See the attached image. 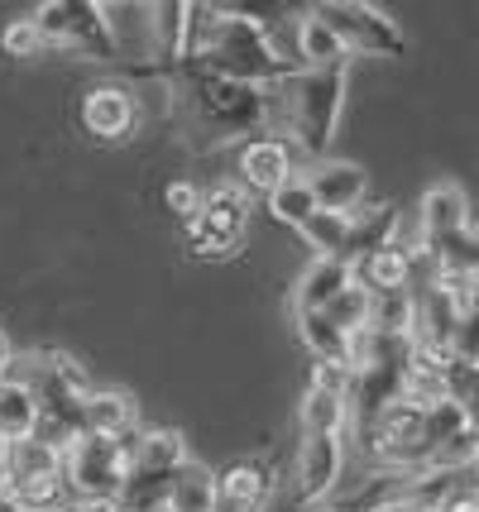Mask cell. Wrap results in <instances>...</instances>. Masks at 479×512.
I'll return each mask as SVG.
<instances>
[{"instance_id": "2e32d148", "label": "cell", "mask_w": 479, "mask_h": 512, "mask_svg": "<svg viewBox=\"0 0 479 512\" xmlns=\"http://www.w3.org/2000/svg\"><path fill=\"white\" fill-rule=\"evenodd\" d=\"M355 283V268L345 264V259H317V264L307 268L302 278H297L293 288V316L302 312H326L345 288Z\"/></svg>"}, {"instance_id": "52a82bcc", "label": "cell", "mask_w": 479, "mask_h": 512, "mask_svg": "<svg viewBox=\"0 0 479 512\" xmlns=\"http://www.w3.org/2000/svg\"><path fill=\"white\" fill-rule=\"evenodd\" d=\"M360 446L374 465L384 469H417L432 465V436H427V407H412V402H393L379 412V422L360 436Z\"/></svg>"}, {"instance_id": "8d00e7d4", "label": "cell", "mask_w": 479, "mask_h": 512, "mask_svg": "<svg viewBox=\"0 0 479 512\" xmlns=\"http://www.w3.org/2000/svg\"><path fill=\"white\" fill-rule=\"evenodd\" d=\"M5 450H10V441L0 436V479H5Z\"/></svg>"}, {"instance_id": "74e56055", "label": "cell", "mask_w": 479, "mask_h": 512, "mask_svg": "<svg viewBox=\"0 0 479 512\" xmlns=\"http://www.w3.org/2000/svg\"><path fill=\"white\" fill-rule=\"evenodd\" d=\"M475 278H479V235H475Z\"/></svg>"}, {"instance_id": "5b68a950", "label": "cell", "mask_w": 479, "mask_h": 512, "mask_svg": "<svg viewBox=\"0 0 479 512\" xmlns=\"http://www.w3.org/2000/svg\"><path fill=\"white\" fill-rule=\"evenodd\" d=\"M34 24H39V34L48 39V48H72V53H87L96 63L120 58L111 20L92 0H48V5L34 10Z\"/></svg>"}, {"instance_id": "d6a6232c", "label": "cell", "mask_w": 479, "mask_h": 512, "mask_svg": "<svg viewBox=\"0 0 479 512\" xmlns=\"http://www.w3.org/2000/svg\"><path fill=\"white\" fill-rule=\"evenodd\" d=\"M436 512H479V479H475V469L460 479L456 489L446 493V503H441Z\"/></svg>"}, {"instance_id": "30bf717a", "label": "cell", "mask_w": 479, "mask_h": 512, "mask_svg": "<svg viewBox=\"0 0 479 512\" xmlns=\"http://www.w3.org/2000/svg\"><path fill=\"white\" fill-rule=\"evenodd\" d=\"M341 436L345 431H302L297 446V503L317 508L341 479Z\"/></svg>"}, {"instance_id": "4fadbf2b", "label": "cell", "mask_w": 479, "mask_h": 512, "mask_svg": "<svg viewBox=\"0 0 479 512\" xmlns=\"http://www.w3.org/2000/svg\"><path fill=\"white\" fill-rule=\"evenodd\" d=\"M274 484V460H235L216 474V512H264Z\"/></svg>"}, {"instance_id": "7c38bea8", "label": "cell", "mask_w": 479, "mask_h": 512, "mask_svg": "<svg viewBox=\"0 0 479 512\" xmlns=\"http://www.w3.org/2000/svg\"><path fill=\"white\" fill-rule=\"evenodd\" d=\"M235 173H240V187L250 192V197H274L283 182L293 178V149L274 139V134H254L240 144V163H235Z\"/></svg>"}, {"instance_id": "d590c367", "label": "cell", "mask_w": 479, "mask_h": 512, "mask_svg": "<svg viewBox=\"0 0 479 512\" xmlns=\"http://www.w3.org/2000/svg\"><path fill=\"white\" fill-rule=\"evenodd\" d=\"M5 369H10V345H5V335H0V379H5Z\"/></svg>"}, {"instance_id": "8fae6325", "label": "cell", "mask_w": 479, "mask_h": 512, "mask_svg": "<svg viewBox=\"0 0 479 512\" xmlns=\"http://www.w3.org/2000/svg\"><path fill=\"white\" fill-rule=\"evenodd\" d=\"M139 125V101L130 87H115V82H101L82 96V130L92 134L96 144H120L130 139Z\"/></svg>"}, {"instance_id": "836d02e7", "label": "cell", "mask_w": 479, "mask_h": 512, "mask_svg": "<svg viewBox=\"0 0 479 512\" xmlns=\"http://www.w3.org/2000/svg\"><path fill=\"white\" fill-rule=\"evenodd\" d=\"M72 508L77 512H130L120 498H72Z\"/></svg>"}, {"instance_id": "1f68e13d", "label": "cell", "mask_w": 479, "mask_h": 512, "mask_svg": "<svg viewBox=\"0 0 479 512\" xmlns=\"http://www.w3.org/2000/svg\"><path fill=\"white\" fill-rule=\"evenodd\" d=\"M451 355L465 359V364H479V312H465L456 326V340H451Z\"/></svg>"}, {"instance_id": "603a6c76", "label": "cell", "mask_w": 479, "mask_h": 512, "mask_svg": "<svg viewBox=\"0 0 479 512\" xmlns=\"http://www.w3.org/2000/svg\"><path fill=\"white\" fill-rule=\"evenodd\" d=\"M297 335H302V345L321 359V364H345L350 369V335L336 331L326 312H302L297 316Z\"/></svg>"}, {"instance_id": "f1b7e54d", "label": "cell", "mask_w": 479, "mask_h": 512, "mask_svg": "<svg viewBox=\"0 0 479 512\" xmlns=\"http://www.w3.org/2000/svg\"><path fill=\"white\" fill-rule=\"evenodd\" d=\"M0 48L10 53V58H39L48 48V39L39 34V24L34 20H10L5 24V34H0Z\"/></svg>"}, {"instance_id": "e575fe53", "label": "cell", "mask_w": 479, "mask_h": 512, "mask_svg": "<svg viewBox=\"0 0 479 512\" xmlns=\"http://www.w3.org/2000/svg\"><path fill=\"white\" fill-rule=\"evenodd\" d=\"M374 512H432V508H422V503H412L408 493H398V498H384Z\"/></svg>"}, {"instance_id": "8992f818", "label": "cell", "mask_w": 479, "mask_h": 512, "mask_svg": "<svg viewBox=\"0 0 479 512\" xmlns=\"http://www.w3.org/2000/svg\"><path fill=\"white\" fill-rule=\"evenodd\" d=\"M63 460L72 498H120L135 465V436H82Z\"/></svg>"}, {"instance_id": "ab89813d", "label": "cell", "mask_w": 479, "mask_h": 512, "mask_svg": "<svg viewBox=\"0 0 479 512\" xmlns=\"http://www.w3.org/2000/svg\"><path fill=\"white\" fill-rule=\"evenodd\" d=\"M154 512H178V508H168V503H159V508H154Z\"/></svg>"}, {"instance_id": "6da1fadb", "label": "cell", "mask_w": 479, "mask_h": 512, "mask_svg": "<svg viewBox=\"0 0 479 512\" xmlns=\"http://www.w3.org/2000/svg\"><path fill=\"white\" fill-rule=\"evenodd\" d=\"M183 63L226 82H245V87H274L288 72H297V63H288L283 48L269 39V29L240 15L235 5H192Z\"/></svg>"}, {"instance_id": "83f0119b", "label": "cell", "mask_w": 479, "mask_h": 512, "mask_svg": "<svg viewBox=\"0 0 479 512\" xmlns=\"http://www.w3.org/2000/svg\"><path fill=\"white\" fill-rule=\"evenodd\" d=\"M369 331L374 335H412V292H384V297H374Z\"/></svg>"}, {"instance_id": "ba28073f", "label": "cell", "mask_w": 479, "mask_h": 512, "mask_svg": "<svg viewBox=\"0 0 479 512\" xmlns=\"http://www.w3.org/2000/svg\"><path fill=\"white\" fill-rule=\"evenodd\" d=\"M245 221H250V192L240 182H216L206 187L202 216L183 221L187 249L197 259H221V254H235L240 249V235H245Z\"/></svg>"}, {"instance_id": "ffe728a7", "label": "cell", "mask_w": 479, "mask_h": 512, "mask_svg": "<svg viewBox=\"0 0 479 512\" xmlns=\"http://www.w3.org/2000/svg\"><path fill=\"white\" fill-rule=\"evenodd\" d=\"M345 58H350L345 44L307 10L297 20V63H307V72H331V67H345Z\"/></svg>"}, {"instance_id": "44dd1931", "label": "cell", "mask_w": 479, "mask_h": 512, "mask_svg": "<svg viewBox=\"0 0 479 512\" xmlns=\"http://www.w3.org/2000/svg\"><path fill=\"white\" fill-rule=\"evenodd\" d=\"M398 235V206H374V211H355V225H350V249H345V264L355 268L365 254L393 245Z\"/></svg>"}, {"instance_id": "7a4b0ae2", "label": "cell", "mask_w": 479, "mask_h": 512, "mask_svg": "<svg viewBox=\"0 0 479 512\" xmlns=\"http://www.w3.org/2000/svg\"><path fill=\"white\" fill-rule=\"evenodd\" d=\"M341 96H345V67L331 72H307L297 67L283 82L264 87V125H274L283 134L288 149H302L307 158H326L331 130H336V115H341Z\"/></svg>"}, {"instance_id": "9c48e42d", "label": "cell", "mask_w": 479, "mask_h": 512, "mask_svg": "<svg viewBox=\"0 0 479 512\" xmlns=\"http://www.w3.org/2000/svg\"><path fill=\"white\" fill-rule=\"evenodd\" d=\"M312 15L341 39L345 53H369V58H403V53H408L403 29L388 20L384 10H374V5H360V0H326Z\"/></svg>"}, {"instance_id": "ac0fdd59", "label": "cell", "mask_w": 479, "mask_h": 512, "mask_svg": "<svg viewBox=\"0 0 479 512\" xmlns=\"http://www.w3.org/2000/svg\"><path fill=\"white\" fill-rule=\"evenodd\" d=\"M82 426L87 436H135V402L115 388H96L82 402Z\"/></svg>"}, {"instance_id": "5bb4252c", "label": "cell", "mask_w": 479, "mask_h": 512, "mask_svg": "<svg viewBox=\"0 0 479 512\" xmlns=\"http://www.w3.org/2000/svg\"><path fill=\"white\" fill-rule=\"evenodd\" d=\"M417 273H422V254H412L393 240V245L374 249L355 264V283L369 288V297H384V292H412Z\"/></svg>"}, {"instance_id": "484cf974", "label": "cell", "mask_w": 479, "mask_h": 512, "mask_svg": "<svg viewBox=\"0 0 479 512\" xmlns=\"http://www.w3.org/2000/svg\"><path fill=\"white\" fill-rule=\"evenodd\" d=\"M302 431H350V402L336 398V393H321V388H307Z\"/></svg>"}, {"instance_id": "4316f807", "label": "cell", "mask_w": 479, "mask_h": 512, "mask_svg": "<svg viewBox=\"0 0 479 512\" xmlns=\"http://www.w3.org/2000/svg\"><path fill=\"white\" fill-rule=\"evenodd\" d=\"M369 307H374V297H369V288H360V283H350V288L326 307V321L336 326V331L345 335H360L369 331Z\"/></svg>"}, {"instance_id": "d4e9b609", "label": "cell", "mask_w": 479, "mask_h": 512, "mask_svg": "<svg viewBox=\"0 0 479 512\" xmlns=\"http://www.w3.org/2000/svg\"><path fill=\"white\" fill-rule=\"evenodd\" d=\"M350 225H355V216L317 211L312 221H307L302 230H297V235H302L307 245L317 249V259H345V249H350Z\"/></svg>"}, {"instance_id": "277c9868", "label": "cell", "mask_w": 479, "mask_h": 512, "mask_svg": "<svg viewBox=\"0 0 479 512\" xmlns=\"http://www.w3.org/2000/svg\"><path fill=\"white\" fill-rule=\"evenodd\" d=\"M187 465V441L183 431H139L135 436V465H130V479H125V493L120 503L130 512H154L159 503H168V484L173 474Z\"/></svg>"}, {"instance_id": "f546056e", "label": "cell", "mask_w": 479, "mask_h": 512, "mask_svg": "<svg viewBox=\"0 0 479 512\" xmlns=\"http://www.w3.org/2000/svg\"><path fill=\"white\" fill-rule=\"evenodd\" d=\"M446 398L460 402L465 412L475 407V398H479V364H465V359L451 355V364H446Z\"/></svg>"}, {"instance_id": "60d3db41", "label": "cell", "mask_w": 479, "mask_h": 512, "mask_svg": "<svg viewBox=\"0 0 479 512\" xmlns=\"http://www.w3.org/2000/svg\"><path fill=\"white\" fill-rule=\"evenodd\" d=\"M475 479H479V465H475Z\"/></svg>"}, {"instance_id": "f35d334b", "label": "cell", "mask_w": 479, "mask_h": 512, "mask_svg": "<svg viewBox=\"0 0 479 512\" xmlns=\"http://www.w3.org/2000/svg\"><path fill=\"white\" fill-rule=\"evenodd\" d=\"M302 512H336V508H321V503H317V508H302Z\"/></svg>"}, {"instance_id": "3957f363", "label": "cell", "mask_w": 479, "mask_h": 512, "mask_svg": "<svg viewBox=\"0 0 479 512\" xmlns=\"http://www.w3.org/2000/svg\"><path fill=\"white\" fill-rule=\"evenodd\" d=\"M173 72V96H178V115H183L187 134H197V149H216L240 134H254L264 125V87H245V82H226L197 67H168Z\"/></svg>"}, {"instance_id": "d6986e66", "label": "cell", "mask_w": 479, "mask_h": 512, "mask_svg": "<svg viewBox=\"0 0 479 512\" xmlns=\"http://www.w3.org/2000/svg\"><path fill=\"white\" fill-rule=\"evenodd\" d=\"M53 474H68L63 450L48 446L44 436H29V441H10L5 450V479H53Z\"/></svg>"}, {"instance_id": "9a60e30c", "label": "cell", "mask_w": 479, "mask_h": 512, "mask_svg": "<svg viewBox=\"0 0 479 512\" xmlns=\"http://www.w3.org/2000/svg\"><path fill=\"white\" fill-rule=\"evenodd\" d=\"M307 182H312V192H317L321 211H336V216H355L369 192V178L360 163H331V158L312 163Z\"/></svg>"}, {"instance_id": "cb8c5ba5", "label": "cell", "mask_w": 479, "mask_h": 512, "mask_svg": "<svg viewBox=\"0 0 479 512\" xmlns=\"http://www.w3.org/2000/svg\"><path fill=\"white\" fill-rule=\"evenodd\" d=\"M269 211H274L283 225H293V230H302V225L317 216V192H312V182H307V173H293V178L278 187L274 197H269Z\"/></svg>"}, {"instance_id": "7402d4cb", "label": "cell", "mask_w": 479, "mask_h": 512, "mask_svg": "<svg viewBox=\"0 0 479 512\" xmlns=\"http://www.w3.org/2000/svg\"><path fill=\"white\" fill-rule=\"evenodd\" d=\"M168 508L178 512H216V474L202 460H187L168 484Z\"/></svg>"}, {"instance_id": "4dcf8cb0", "label": "cell", "mask_w": 479, "mask_h": 512, "mask_svg": "<svg viewBox=\"0 0 479 512\" xmlns=\"http://www.w3.org/2000/svg\"><path fill=\"white\" fill-rule=\"evenodd\" d=\"M163 201H168V211H173L178 221H192V216H202L206 192L197 182H168V187H163Z\"/></svg>"}, {"instance_id": "e0dca14e", "label": "cell", "mask_w": 479, "mask_h": 512, "mask_svg": "<svg viewBox=\"0 0 479 512\" xmlns=\"http://www.w3.org/2000/svg\"><path fill=\"white\" fill-rule=\"evenodd\" d=\"M39 422H44V402L34 393L29 379H0V436L5 441H29L39 436Z\"/></svg>"}]
</instances>
